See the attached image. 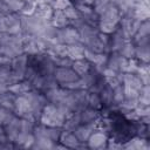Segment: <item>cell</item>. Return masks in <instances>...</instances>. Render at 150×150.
<instances>
[{
	"instance_id": "cell-1",
	"label": "cell",
	"mask_w": 150,
	"mask_h": 150,
	"mask_svg": "<svg viewBox=\"0 0 150 150\" xmlns=\"http://www.w3.org/2000/svg\"><path fill=\"white\" fill-rule=\"evenodd\" d=\"M53 76L59 86H63L80 79V76L73 70L71 67H55Z\"/></svg>"
},
{
	"instance_id": "cell-8",
	"label": "cell",
	"mask_w": 150,
	"mask_h": 150,
	"mask_svg": "<svg viewBox=\"0 0 150 150\" xmlns=\"http://www.w3.org/2000/svg\"><path fill=\"white\" fill-rule=\"evenodd\" d=\"M50 23L55 28H63L69 25V20L66 18L63 11H54L53 16L50 19Z\"/></svg>"
},
{
	"instance_id": "cell-4",
	"label": "cell",
	"mask_w": 150,
	"mask_h": 150,
	"mask_svg": "<svg viewBox=\"0 0 150 150\" xmlns=\"http://www.w3.org/2000/svg\"><path fill=\"white\" fill-rule=\"evenodd\" d=\"M95 129H96V122L95 123H81L73 130V132L80 143H87L89 136Z\"/></svg>"
},
{
	"instance_id": "cell-7",
	"label": "cell",
	"mask_w": 150,
	"mask_h": 150,
	"mask_svg": "<svg viewBox=\"0 0 150 150\" xmlns=\"http://www.w3.org/2000/svg\"><path fill=\"white\" fill-rule=\"evenodd\" d=\"M16 95L11 93L9 90H6L0 95V107L6 108L8 110H12L14 112V104H15Z\"/></svg>"
},
{
	"instance_id": "cell-9",
	"label": "cell",
	"mask_w": 150,
	"mask_h": 150,
	"mask_svg": "<svg viewBox=\"0 0 150 150\" xmlns=\"http://www.w3.org/2000/svg\"><path fill=\"white\" fill-rule=\"evenodd\" d=\"M90 62H88L84 57L83 59H80V60H75L73 61V64H71V68L73 70L81 77L82 75H84L89 69H90Z\"/></svg>"
},
{
	"instance_id": "cell-6",
	"label": "cell",
	"mask_w": 150,
	"mask_h": 150,
	"mask_svg": "<svg viewBox=\"0 0 150 150\" xmlns=\"http://www.w3.org/2000/svg\"><path fill=\"white\" fill-rule=\"evenodd\" d=\"M123 148H125V149H134V150H141V149L145 150V149L150 148V144H149L148 138H142V137H138V136H132V137H130L123 144Z\"/></svg>"
},
{
	"instance_id": "cell-2",
	"label": "cell",
	"mask_w": 150,
	"mask_h": 150,
	"mask_svg": "<svg viewBox=\"0 0 150 150\" xmlns=\"http://www.w3.org/2000/svg\"><path fill=\"white\" fill-rule=\"evenodd\" d=\"M109 139V135L100 129H95L87 141V145L89 149H102L107 148V143Z\"/></svg>"
},
{
	"instance_id": "cell-5",
	"label": "cell",
	"mask_w": 150,
	"mask_h": 150,
	"mask_svg": "<svg viewBox=\"0 0 150 150\" xmlns=\"http://www.w3.org/2000/svg\"><path fill=\"white\" fill-rule=\"evenodd\" d=\"M79 115H80L81 123H95L101 116V110H96L90 107H86L79 112Z\"/></svg>"
},
{
	"instance_id": "cell-3",
	"label": "cell",
	"mask_w": 150,
	"mask_h": 150,
	"mask_svg": "<svg viewBox=\"0 0 150 150\" xmlns=\"http://www.w3.org/2000/svg\"><path fill=\"white\" fill-rule=\"evenodd\" d=\"M59 143H61L64 148H88L87 143H80L73 131L61 130V135L59 138Z\"/></svg>"
},
{
	"instance_id": "cell-11",
	"label": "cell",
	"mask_w": 150,
	"mask_h": 150,
	"mask_svg": "<svg viewBox=\"0 0 150 150\" xmlns=\"http://www.w3.org/2000/svg\"><path fill=\"white\" fill-rule=\"evenodd\" d=\"M22 1H25V2H30V1H34V0H22Z\"/></svg>"
},
{
	"instance_id": "cell-10",
	"label": "cell",
	"mask_w": 150,
	"mask_h": 150,
	"mask_svg": "<svg viewBox=\"0 0 150 150\" xmlns=\"http://www.w3.org/2000/svg\"><path fill=\"white\" fill-rule=\"evenodd\" d=\"M149 56H150L149 45L135 46V59H137L143 63H149Z\"/></svg>"
}]
</instances>
